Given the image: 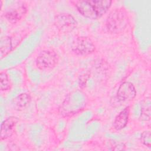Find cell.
Instances as JSON below:
<instances>
[{"label": "cell", "instance_id": "cell-1", "mask_svg": "<svg viewBox=\"0 0 151 151\" xmlns=\"http://www.w3.org/2000/svg\"><path fill=\"white\" fill-rule=\"evenodd\" d=\"M127 24L128 16L123 8H116L110 12L106 21L107 31L112 34H119L123 32Z\"/></svg>", "mask_w": 151, "mask_h": 151}, {"label": "cell", "instance_id": "cell-2", "mask_svg": "<svg viewBox=\"0 0 151 151\" xmlns=\"http://www.w3.org/2000/svg\"><path fill=\"white\" fill-rule=\"evenodd\" d=\"M58 60L59 57L55 51L51 50H45L37 55L35 64L37 67L41 70H50L57 65Z\"/></svg>", "mask_w": 151, "mask_h": 151}, {"label": "cell", "instance_id": "cell-3", "mask_svg": "<svg viewBox=\"0 0 151 151\" xmlns=\"http://www.w3.org/2000/svg\"><path fill=\"white\" fill-rule=\"evenodd\" d=\"M96 47L93 41L87 37H77L71 44L72 51L78 55H88L93 53Z\"/></svg>", "mask_w": 151, "mask_h": 151}, {"label": "cell", "instance_id": "cell-4", "mask_svg": "<svg viewBox=\"0 0 151 151\" xmlns=\"http://www.w3.org/2000/svg\"><path fill=\"white\" fill-rule=\"evenodd\" d=\"M5 14L6 19L11 23L19 21L27 12V6L23 1H14Z\"/></svg>", "mask_w": 151, "mask_h": 151}, {"label": "cell", "instance_id": "cell-5", "mask_svg": "<svg viewBox=\"0 0 151 151\" xmlns=\"http://www.w3.org/2000/svg\"><path fill=\"white\" fill-rule=\"evenodd\" d=\"M56 27L63 32H69L74 30L77 26L75 18L69 14H60L57 15L54 19Z\"/></svg>", "mask_w": 151, "mask_h": 151}, {"label": "cell", "instance_id": "cell-6", "mask_svg": "<svg viewBox=\"0 0 151 151\" xmlns=\"http://www.w3.org/2000/svg\"><path fill=\"white\" fill-rule=\"evenodd\" d=\"M116 94L120 101H131L136 97V90L132 83L125 81L120 85Z\"/></svg>", "mask_w": 151, "mask_h": 151}, {"label": "cell", "instance_id": "cell-7", "mask_svg": "<svg viewBox=\"0 0 151 151\" xmlns=\"http://www.w3.org/2000/svg\"><path fill=\"white\" fill-rule=\"evenodd\" d=\"M74 4L78 11L84 17L91 19L99 18L91 1H76L74 2Z\"/></svg>", "mask_w": 151, "mask_h": 151}, {"label": "cell", "instance_id": "cell-8", "mask_svg": "<svg viewBox=\"0 0 151 151\" xmlns=\"http://www.w3.org/2000/svg\"><path fill=\"white\" fill-rule=\"evenodd\" d=\"M19 119L17 117L11 116L5 119L1 124V140L10 137L14 133V129Z\"/></svg>", "mask_w": 151, "mask_h": 151}, {"label": "cell", "instance_id": "cell-9", "mask_svg": "<svg viewBox=\"0 0 151 151\" xmlns=\"http://www.w3.org/2000/svg\"><path fill=\"white\" fill-rule=\"evenodd\" d=\"M130 114V108L126 107L122 110L115 117L113 122V127L117 130H120L124 128L129 121Z\"/></svg>", "mask_w": 151, "mask_h": 151}, {"label": "cell", "instance_id": "cell-10", "mask_svg": "<svg viewBox=\"0 0 151 151\" xmlns=\"http://www.w3.org/2000/svg\"><path fill=\"white\" fill-rule=\"evenodd\" d=\"M31 100V97L30 94L27 93H23L18 95L12 100V104L14 109L21 110L29 104Z\"/></svg>", "mask_w": 151, "mask_h": 151}, {"label": "cell", "instance_id": "cell-11", "mask_svg": "<svg viewBox=\"0 0 151 151\" xmlns=\"http://www.w3.org/2000/svg\"><path fill=\"white\" fill-rule=\"evenodd\" d=\"M95 9L98 18H100L105 14L110 8L112 1L109 0L103 1H91Z\"/></svg>", "mask_w": 151, "mask_h": 151}, {"label": "cell", "instance_id": "cell-12", "mask_svg": "<svg viewBox=\"0 0 151 151\" xmlns=\"http://www.w3.org/2000/svg\"><path fill=\"white\" fill-rule=\"evenodd\" d=\"M12 45L11 38L9 37H2L1 40L0 44V55L1 58H2L4 57L6 55L12 50Z\"/></svg>", "mask_w": 151, "mask_h": 151}, {"label": "cell", "instance_id": "cell-13", "mask_svg": "<svg viewBox=\"0 0 151 151\" xmlns=\"http://www.w3.org/2000/svg\"><path fill=\"white\" fill-rule=\"evenodd\" d=\"M150 98H146L143 101L141 106V113L140 119L142 121H147L150 119Z\"/></svg>", "mask_w": 151, "mask_h": 151}, {"label": "cell", "instance_id": "cell-14", "mask_svg": "<svg viewBox=\"0 0 151 151\" xmlns=\"http://www.w3.org/2000/svg\"><path fill=\"white\" fill-rule=\"evenodd\" d=\"M12 84L8 74L5 72H1L0 74V88L2 91L9 90Z\"/></svg>", "mask_w": 151, "mask_h": 151}, {"label": "cell", "instance_id": "cell-15", "mask_svg": "<svg viewBox=\"0 0 151 151\" xmlns=\"http://www.w3.org/2000/svg\"><path fill=\"white\" fill-rule=\"evenodd\" d=\"M141 142L142 143L146 146L148 147H150L151 146V134L150 132L144 131L141 134Z\"/></svg>", "mask_w": 151, "mask_h": 151}]
</instances>
